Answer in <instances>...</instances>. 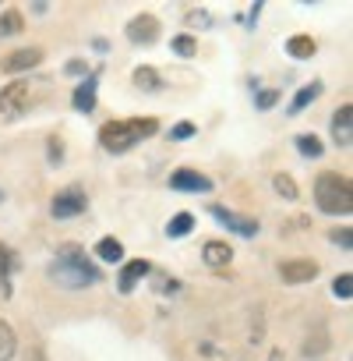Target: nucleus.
<instances>
[{"label":"nucleus","mask_w":353,"mask_h":361,"mask_svg":"<svg viewBox=\"0 0 353 361\" xmlns=\"http://www.w3.org/2000/svg\"><path fill=\"white\" fill-rule=\"evenodd\" d=\"M318 276V262L314 259H286L279 262V280L286 287H297V283H307Z\"/></svg>","instance_id":"nucleus-9"},{"label":"nucleus","mask_w":353,"mask_h":361,"mask_svg":"<svg viewBox=\"0 0 353 361\" xmlns=\"http://www.w3.org/2000/svg\"><path fill=\"white\" fill-rule=\"evenodd\" d=\"M332 294L342 298V301H349V298H353V273H339V276L332 280Z\"/></svg>","instance_id":"nucleus-24"},{"label":"nucleus","mask_w":353,"mask_h":361,"mask_svg":"<svg viewBox=\"0 0 353 361\" xmlns=\"http://www.w3.org/2000/svg\"><path fill=\"white\" fill-rule=\"evenodd\" d=\"M328 241L339 245L342 252H349V248H353V231H349V227H335V231H328Z\"/></svg>","instance_id":"nucleus-26"},{"label":"nucleus","mask_w":353,"mask_h":361,"mask_svg":"<svg viewBox=\"0 0 353 361\" xmlns=\"http://www.w3.org/2000/svg\"><path fill=\"white\" fill-rule=\"evenodd\" d=\"M0 202H4V192H0Z\"/></svg>","instance_id":"nucleus-32"},{"label":"nucleus","mask_w":353,"mask_h":361,"mask_svg":"<svg viewBox=\"0 0 353 361\" xmlns=\"http://www.w3.org/2000/svg\"><path fill=\"white\" fill-rule=\"evenodd\" d=\"M124 36H127L134 47H152V43L159 39V18H155V15H138V18L127 22Z\"/></svg>","instance_id":"nucleus-8"},{"label":"nucleus","mask_w":353,"mask_h":361,"mask_svg":"<svg viewBox=\"0 0 353 361\" xmlns=\"http://www.w3.org/2000/svg\"><path fill=\"white\" fill-rule=\"evenodd\" d=\"M25 106H29V82L25 78H15L0 89V117H18Z\"/></svg>","instance_id":"nucleus-5"},{"label":"nucleus","mask_w":353,"mask_h":361,"mask_svg":"<svg viewBox=\"0 0 353 361\" xmlns=\"http://www.w3.org/2000/svg\"><path fill=\"white\" fill-rule=\"evenodd\" d=\"M43 57H46L43 47H22V50H15V54H8L4 61H0V71L4 75H22V71L43 64Z\"/></svg>","instance_id":"nucleus-10"},{"label":"nucleus","mask_w":353,"mask_h":361,"mask_svg":"<svg viewBox=\"0 0 353 361\" xmlns=\"http://www.w3.org/2000/svg\"><path fill=\"white\" fill-rule=\"evenodd\" d=\"M96 259H99V262H124V245H120L117 238H99Z\"/></svg>","instance_id":"nucleus-17"},{"label":"nucleus","mask_w":353,"mask_h":361,"mask_svg":"<svg viewBox=\"0 0 353 361\" xmlns=\"http://www.w3.org/2000/svg\"><path fill=\"white\" fill-rule=\"evenodd\" d=\"M25 29V18H22V11H4V18H0V36H18Z\"/></svg>","instance_id":"nucleus-23"},{"label":"nucleus","mask_w":353,"mask_h":361,"mask_svg":"<svg viewBox=\"0 0 353 361\" xmlns=\"http://www.w3.org/2000/svg\"><path fill=\"white\" fill-rule=\"evenodd\" d=\"M286 54H290L293 61H311V57L318 54V43L300 32V36H290V39H286Z\"/></svg>","instance_id":"nucleus-15"},{"label":"nucleus","mask_w":353,"mask_h":361,"mask_svg":"<svg viewBox=\"0 0 353 361\" xmlns=\"http://www.w3.org/2000/svg\"><path fill=\"white\" fill-rule=\"evenodd\" d=\"M195 231V216L191 213H176L169 224H166V234L169 238H184V234H191Z\"/></svg>","instance_id":"nucleus-21"},{"label":"nucleus","mask_w":353,"mask_h":361,"mask_svg":"<svg viewBox=\"0 0 353 361\" xmlns=\"http://www.w3.org/2000/svg\"><path fill=\"white\" fill-rule=\"evenodd\" d=\"M169 188L173 192H184V195H202V192H212V177L184 166V170H173L169 173Z\"/></svg>","instance_id":"nucleus-7"},{"label":"nucleus","mask_w":353,"mask_h":361,"mask_svg":"<svg viewBox=\"0 0 353 361\" xmlns=\"http://www.w3.org/2000/svg\"><path fill=\"white\" fill-rule=\"evenodd\" d=\"M188 25L209 29V25H212V18H209V11H188Z\"/></svg>","instance_id":"nucleus-30"},{"label":"nucleus","mask_w":353,"mask_h":361,"mask_svg":"<svg viewBox=\"0 0 353 361\" xmlns=\"http://www.w3.org/2000/svg\"><path fill=\"white\" fill-rule=\"evenodd\" d=\"M209 213L226 227V231H233V234H240V238H255L258 231H262V224L255 220V216H244V213H233V209H226V206H209Z\"/></svg>","instance_id":"nucleus-6"},{"label":"nucleus","mask_w":353,"mask_h":361,"mask_svg":"<svg viewBox=\"0 0 353 361\" xmlns=\"http://www.w3.org/2000/svg\"><path fill=\"white\" fill-rule=\"evenodd\" d=\"M152 273V262L148 259H131V262H124V269H120V280H117V287H120V294H131L145 276Z\"/></svg>","instance_id":"nucleus-12"},{"label":"nucleus","mask_w":353,"mask_h":361,"mask_svg":"<svg viewBox=\"0 0 353 361\" xmlns=\"http://www.w3.org/2000/svg\"><path fill=\"white\" fill-rule=\"evenodd\" d=\"M46 152H50V163H53V166H60V163H64V138H60V135H50Z\"/></svg>","instance_id":"nucleus-27"},{"label":"nucleus","mask_w":353,"mask_h":361,"mask_svg":"<svg viewBox=\"0 0 353 361\" xmlns=\"http://www.w3.org/2000/svg\"><path fill=\"white\" fill-rule=\"evenodd\" d=\"M314 202L328 216H349V209H353V185H349V177L335 173V170L318 173L314 177Z\"/></svg>","instance_id":"nucleus-3"},{"label":"nucleus","mask_w":353,"mask_h":361,"mask_svg":"<svg viewBox=\"0 0 353 361\" xmlns=\"http://www.w3.org/2000/svg\"><path fill=\"white\" fill-rule=\"evenodd\" d=\"M332 142L339 149H349V142H353V106L349 103L332 114Z\"/></svg>","instance_id":"nucleus-11"},{"label":"nucleus","mask_w":353,"mask_h":361,"mask_svg":"<svg viewBox=\"0 0 353 361\" xmlns=\"http://www.w3.org/2000/svg\"><path fill=\"white\" fill-rule=\"evenodd\" d=\"M191 135H195V124H191V121H181V124L169 128V138H173V142H188Z\"/></svg>","instance_id":"nucleus-28"},{"label":"nucleus","mask_w":353,"mask_h":361,"mask_svg":"<svg viewBox=\"0 0 353 361\" xmlns=\"http://www.w3.org/2000/svg\"><path fill=\"white\" fill-rule=\"evenodd\" d=\"M159 131V121L155 117H124V121H106L99 128V145L113 156L120 152H131L138 142L152 138Z\"/></svg>","instance_id":"nucleus-2"},{"label":"nucleus","mask_w":353,"mask_h":361,"mask_svg":"<svg viewBox=\"0 0 353 361\" xmlns=\"http://www.w3.org/2000/svg\"><path fill=\"white\" fill-rule=\"evenodd\" d=\"M50 280L60 283V287L82 290V287H96L103 280V273L85 259V252L78 245H60L57 248V259L50 262Z\"/></svg>","instance_id":"nucleus-1"},{"label":"nucleus","mask_w":353,"mask_h":361,"mask_svg":"<svg viewBox=\"0 0 353 361\" xmlns=\"http://www.w3.org/2000/svg\"><path fill=\"white\" fill-rule=\"evenodd\" d=\"M297 152L304 156V159H318L321 152H325V145H321V138L318 135H297Z\"/></svg>","instance_id":"nucleus-20"},{"label":"nucleus","mask_w":353,"mask_h":361,"mask_svg":"<svg viewBox=\"0 0 353 361\" xmlns=\"http://www.w3.org/2000/svg\"><path fill=\"white\" fill-rule=\"evenodd\" d=\"M89 209V195L78 188V185H71V188H60L57 195H53V202H50V213H53V220H71V216H82Z\"/></svg>","instance_id":"nucleus-4"},{"label":"nucleus","mask_w":353,"mask_h":361,"mask_svg":"<svg viewBox=\"0 0 353 361\" xmlns=\"http://www.w3.org/2000/svg\"><path fill=\"white\" fill-rule=\"evenodd\" d=\"M15 266H18V262H15V255L8 252V245H0V283H4V294H8V276H11Z\"/></svg>","instance_id":"nucleus-25"},{"label":"nucleus","mask_w":353,"mask_h":361,"mask_svg":"<svg viewBox=\"0 0 353 361\" xmlns=\"http://www.w3.org/2000/svg\"><path fill=\"white\" fill-rule=\"evenodd\" d=\"M169 50H173L176 57L188 61V57L198 54V39H195V36H173V39H169Z\"/></svg>","instance_id":"nucleus-22"},{"label":"nucleus","mask_w":353,"mask_h":361,"mask_svg":"<svg viewBox=\"0 0 353 361\" xmlns=\"http://www.w3.org/2000/svg\"><path fill=\"white\" fill-rule=\"evenodd\" d=\"M64 71H68V75H85L89 68H85V61H68V64H64Z\"/></svg>","instance_id":"nucleus-31"},{"label":"nucleus","mask_w":353,"mask_h":361,"mask_svg":"<svg viewBox=\"0 0 353 361\" xmlns=\"http://www.w3.org/2000/svg\"><path fill=\"white\" fill-rule=\"evenodd\" d=\"M202 259H205V266H212V269H223V266H230V262H233V248H230V241H219V238H212V241H205V248H202Z\"/></svg>","instance_id":"nucleus-13"},{"label":"nucleus","mask_w":353,"mask_h":361,"mask_svg":"<svg viewBox=\"0 0 353 361\" xmlns=\"http://www.w3.org/2000/svg\"><path fill=\"white\" fill-rule=\"evenodd\" d=\"M134 85H138L141 92H159V89H162V78H159L155 68H138V71H134Z\"/></svg>","instance_id":"nucleus-19"},{"label":"nucleus","mask_w":353,"mask_h":361,"mask_svg":"<svg viewBox=\"0 0 353 361\" xmlns=\"http://www.w3.org/2000/svg\"><path fill=\"white\" fill-rule=\"evenodd\" d=\"M96 92H99V78L89 75V78L75 89V99H71L75 110H78V114H92V110H96Z\"/></svg>","instance_id":"nucleus-14"},{"label":"nucleus","mask_w":353,"mask_h":361,"mask_svg":"<svg viewBox=\"0 0 353 361\" xmlns=\"http://www.w3.org/2000/svg\"><path fill=\"white\" fill-rule=\"evenodd\" d=\"M272 188H276V195H283L286 202H297V199H300V188H297V180H293L290 173H276V177H272Z\"/></svg>","instance_id":"nucleus-18"},{"label":"nucleus","mask_w":353,"mask_h":361,"mask_svg":"<svg viewBox=\"0 0 353 361\" xmlns=\"http://www.w3.org/2000/svg\"><path fill=\"white\" fill-rule=\"evenodd\" d=\"M276 103H279V92H276V89H262V92L255 96V106H258V110H272Z\"/></svg>","instance_id":"nucleus-29"},{"label":"nucleus","mask_w":353,"mask_h":361,"mask_svg":"<svg viewBox=\"0 0 353 361\" xmlns=\"http://www.w3.org/2000/svg\"><path fill=\"white\" fill-rule=\"evenodd\" d=\"M321 96V85L318 82H311V85H304V89H297V96L290 99V106H286V114L290 117H297V114H304L307 110V103H314Z\"/></svg>","instance_id":"nucleus-16"}]
</instances>
